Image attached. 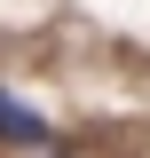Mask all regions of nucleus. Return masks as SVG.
<instances>
[{"label": "nucleus", "instance_id": "nucleus-1", "mask_svg": "<svg viewBox=\"0 0 150 158\" xmlns=\"http://www.w3.org/2000/svg\"><path fill=\"white\" fill-rule=\"evenodd\" d=\"M0 142H24V150H40V142H48V118H40L32 103H16L8 87H0Z\"/></svg>", "mask_w": 150, "mask_h": 158}]
</instances>
